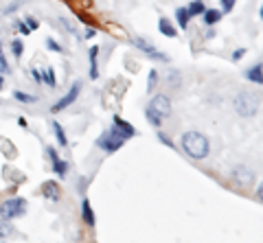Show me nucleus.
<instances>
[{"label":"nucleus","mask_w":263,"mask_h":243,"mask_svg":"<svg viewBox=\"0 0 263 243\" xmlns=\"http://www.w3.org/2000/svg\"><path fill=\"white\" fill-rule=\"evenodd\" d=\"M79 90H81V84H79V81H75V84L70 86V90L66 92V94L62 96V99L57 101V103L53 105V108H51L53 114H57V112H62L64 108H68V105L75 103V101H77V96H79Z\"/></svg>","instance_id":"4"},{"label":"nucleus","mask_w":263,"mask_h":243,"mask_svg":"<svg viewBox=\"0 0 263 243\" xmlns=\"http://www.w3.org/2000/svg\"><path fill=\"white\" fill-rule=\"evenodd\" d=\"M27 27L33 31V29H37V20L35 18H27Z\"/></svg>","instance_id":"32"},{"label":"nucleus","mask_w":263,"mask_h":243,"mask_svg":"<svg viewBox=\"0 0 263 243\" xmlns=\"http://www.w3.org/2000/svg\"><path fill=\"white\" fill-rule=\"evenodd\" d=\"M13 234V226L9 224V219H0V239H7V237H11Z\"/></svg>","instance_id":"19"},{"label":"nucleus","mask_w":263,"mask_h":243,"mask_svg":"<svg viewBox=\"0 0 263 243\" xmlns=\"http://www.w3.org/2000/svg\"><path fill=\"white\" fill-rule=\"evenodd\" d=\"M145 116H147V118H149V120H152V125H156V127H160V125H162V116H158V114H156V112H154V110H149V108H147V112H145Z\"/></svg>","instance_id":"22"},{"label":"nucleus","mask_w":263,"mask_h":243,"mask_svg":"<svg viewBox=\"0 0 263 243\" xmlns=\"http://www.w3.org/2000/svg\"><path fill=\"white\" fill-rule=\"evenodd\" d=\"M51 127H53V132H55V138H57V143L62 145V147H66V145H68V140H66V134H64V129H62V125L60 123H51Z\"/></svg>","instance_id":"18"},{"label":"nucleus","mask_w":263,"mask_h":243,"mask_svg":"<svg viewBox=\"0 0 263 243\" xmlns=\"http://www.w3.org/2000/svg\"><path fill=\"white\" fill-rule=\"evenodd\" d=\"M221 7H224V11H230L235 7V0H221Z\"/></svg>","instance_id":"29"},{"label":"nucleus","mask_w":263,"mask_h":243,"mask_svg":"<svg viewBox=\"0 0 263 243\" xmlns=\"http://www.w3.org/2000/svg\"><path fill=\"white\" fill-rule=\"evenodd\" d=\"M110 132H114L117 136H121V138L125 140V138H132V136L136 134V129L132 127V125L127 123V120H123L121 116L114 114V120H112V129H110Z\"/></svg>","instance_id":"6"},{"label":"nucleus","mask_w":263,"mask_h":243,"mask_svg":"<svg viewBox=\"0 0 263 243\" xmlns=\"http://www.w3.org/2000/svg\"><path fill=\"white\" fill-rule=\"evenodd\" d=\"M261 70H263V66H261V64H257V66H252L248 72H246V77H248L250 81H254L257 86H261V84H263V75H261Z\"/></svg>","instance_id":"14"},{"label":"nucleus","mask_w":263,"mask_h":243,"mask_svg":"<svg viewBox=\"0 0 263 243\" xmlns=\"http://www.w3.org/2000/svg\"><path fill=\"white\" fill-rule=\"evenodd\" d=\"M18 29H20L22 35H29V33H31V29L27 27V22H18Z\"/></svg>","instance_id":"28"},{"label":"nucleus","mask_w":263,"mask_h":243,"mask_svg":"<svg viewBox=\"0 0 263 243\" xmlns=\"http://www.w3.org/2000/svg\"><path fill=\"white\" fill-rule=\"evenodd\" d=\"M221 20V11L219 9H204V22L213 27V24H217Z\"/></svg>","instance_id":"15"},{"label":"nucleus","mask_w":263,"mask_h":243,"mask_svg":"<svg viewBox=\"0 0 263 243\" xmlns=\"http://www.w3.org/2000/svg\"><path fill=\"white\" fill-rule=\"evenodd\" d=\"M233 177H235V182H237V184L246 186V184H250V182H252L254 173L250 171V169H246V167H237L235 171H233Z\"/></svg>","instance_id":"10"},{"label":"nucleus","mask_w":263,"mask_h":243,"mask_svg":"<svg viewBox=\"0 0 263 243\" xmlns=\"http://www.w3.org/2000/svg\"><path fill=\"white\" fill-rule=\"evenodd\" d=\"M158 31L162 35H167V37H176V29H174V24H171L167 18H160L158 20Z\"/></svg>","instance_id":"13"},{"label":"nucleus","mask_w":263,"mask_h":243,"mask_svg":"<svg viewBox=\"0 0 263 243\" xmlns=\"http://www.w3.org/2000/svg\"><path fill=\"white\" fill-rule=\"evenodd\" d=\"M182 149L193 160H202L209 156V140L200 132H186L182 134Z\"/></svg>","instance_id":"1"},{"label":"nucleus","mask_w":263,"mask_h":243,"mask_svg":"<svg viewBox=\"0 0 263 243\" xmlns=\"http://www.w3.org/2000/svg\"><path fill=\"white\" fill-rule=\"evenodd\" d=\"M257 108H259V99L250 92H239L235 99V110L239 112L241 116H254L257 114Z\"/></svg>","instance_id":"3"},{"label":"nucleus","mask_w":263,"mask_h":243,"mask_svg":"<svg viewBox=\"0 0 263 243\" xmlns=\"http://www.w3.org/2000/svg\"><path fill=\"white\" fill-rule=\"evenodd\" d=\"M40 81H44L46 86L55 88V72H53V68H51V66H46L44 70H40Z\"/></svg>","instance_id":"17"},{"label":"nucleus","mask_w":263,"mask_h":243,"mask_svg":"<svg viewBox=\"0 0 263 243\" xmlns=\"http://www.w3.org/2000/svg\"><path fill=\"white\" fill-rule=\"evenodd\" d=\"M97 145H99V147H101L103 151L114 153L117 149H121V147H123V138H121V136H117L114 132H105V134L99 136Z\"/></svg>","instance_id":"5"},{"label":"nucleus","mask_w":263,"mask_h":243,"mask_svg":"<svg viewBox=\"0 0 263 243\" xmlns=\"http://www.w3.org/2000/svg\"><path fill=\"white\" fill-rule=\"evenodd\" d=\"M13 96L18 101H22V103H33V101H35V96H33V94H24V92H15Z\"/></svg>","instance_id":"24"},{"label":"nucleus","mask_w":263,"mask_h":243,"mask_svg":"<svg viewBox=\"0 0 263 243\" xmlns=\"http://www.w3.org/2000/svg\"><path fill=\"white\" fill-rule=\"evenodd\" d=\"M24 213H27V199L22 197H9L0 204V215L5 219H15V217H20Z\"/></svg>","instance_id":"2"},{"label":"nucleus","mask_w":263,"mask_h":243,"mask_svg":"<svg viewBox=\"0 0 263 243\" xmlns=\"http://www.w3.org/2000/svg\"><path fill=\"white\" fill-rule=\"evenodd\" d=\"M134 44L141 48L143 53H147L149 55V57H154V59H160V62H167V55H162L160 51H156V48L152 46V44H147L145 39H141V37H134Z\"/></svg>","instance_id":"8"},{"label":"nucleus","mask_w":263,"mask_h":243,"mask_svg":"<svg viewBox=\"0 0 263 243\" xmlns=\"http://www.w3.org/2000/svg\"><path fill=\"white\" fill-rule=\"evenodd\" d=\"M86 37H95V29H88L86 31Z\"/></svg>","instance_id":"33"},{"label":"nucleus","mask_w":263,"mask_h":243,"mask_svg":"<svg viewBox=\"0 0 263 243\" xmlns=\"http://www.w3.org/2000/svg\"><path fill=\"white\" fill-rule=\"evenodd\" d=\"M158 138H160V143H164V145H167V147H171V149H174V143H171V140H169V138H167V136H164L162 132L158 134Z\"/></svg>","instance_id":"30"},{"label":"nucleus","mask_w":263,"mask_h":243,"mask_svg":"<svg viewBox=\"0 0 263 243\" xmlns=\"http://www.w3.org/2000/svg\"><path fill=\"white\" fill-rule=\"evenodd\" d=\"M243 55H246V48H237V51L233 53V59H241Z\"/></svg>","instance_id":"31"},{"label":"nucleus","mask_w":263,"mask_h":243,"mask_svg":"<svg viewBox=\"0 0 263 243\" xmlns=\"http://www.w3.org/2000/svg\"><path fill=\"white\" fill-rule=\"evenodd\" d=\"M90 79H97L99 70H97V55H99V46H92L90 48Z\"/></svg>","instance_id":"16"},{"label":"nucleus","mask_w":263,"mask_h":243,"mask_svg":"<svg viewBox=\"0 0 263 243\" xmlns=\"http://www.w3.org/2000/svg\"><path fill=\"white\" fill-rule=\"evenodd\" d=\"M7 62H5V55H3V44H0V72H7Z\"/></svg>","instance_id":"27"},{"label":"nucleus","mask_w":263,"mask_h":243,"mask_svg":"<svg viewBox=\"0 0 263 243\" xmlns=\"http://www.w3.org/2000/svg\"><path fill=\"white\" fill-rule=\"evenodd\" d=\"M204 9H206V7H204L202 3H200V0H193V3H191V7H189V15H202L204 13Z\"/></svg>","instance_id":"21"},{"label":"nucleus","mask_w":263,"mask_h":243,"mask_svg":"<svg viewBox=\"0 0 263 243\" xmlns=\"http://www.w3.org/2000/svg\"><path fill=\"white\" fill-rule=\"evenodd\" d=\"M46 46L51 48V51H55V53H62V46L55 42V39H46Z\"/></svg>","instance_id":"26"},{"label":"nucleus","mask_w":263,"mask_h":243,"mask_svg":"<svg viewBox=\"0 0 263 243\" xmlns=\"http://www.w3.org/2000/svg\"><path fill=\"white\" fill-rule=\"evenodd\" d=\"M149 110H154L158 116H169L171 114V101L164 94H158V96H154L152 99Z\"/></svg>","instance_id":"7"},{"label":"nucleus","mask_w":263,"mask_h":243,"mask_svg":"<svg viewBox=\"0 0 263 243\" xmlns=\"http://www.w3.org/2000/svg\"><path fill=\"white\" fill-rule=\"evenodd\" d=\"M42 193H44V197L46 199H51V201H57L60 199V186H57V182H53V180H48V182H44L42 184Z\"/></svg>","instance_id":"11"},{"label":"nucleus","mask_w":263,"mask_h":243,"mask_svg":"<svg viewBox=\"0 0 263 243\" xmlns=\"http://www.w3.org/2000/svg\"><path fill=\"white\" fill-rule=\"evenodd\" d=\"M81 217H84L86 226H90V228H92V226H95V213H92V206H90L88 199L81 201Z\"/></svg>","instance_id":"12"},{"label":"nucleus","mask_w":263,"mask_h":243,"mask_svg":"<svg viewBox=\"0 0 263 243\" xmlns=\"http://www.w3.org/2000/svg\"><path fill=\"white\" fill-rule=\"evenodd\" d=\"M46 153H48V156H51V162H53V171L57 173V175H66V171H68V165H66V162L64 160H60V156H57V153H55V149H51V147H48L46 149Z\"/></svg>","instance_id":"9"},{"label":"nucleus","mask_w":263,"mask_h":243,"mask_svg":"<svg viewBox=\"0 0 263 243\" xmlns=\"http://www.w3.org/2000/svg\"><path fill=\"white\" fill-rule=\"evenodd\" d=\"M176 18H178V24H180V27L186 29V27H189V18H191V15H189L186 9H182V7H180V9L176 11Z\"/></svg>","instance_id":"20"},{"label":"nucleus","mask_w":263,"mask_h":243,"mask_svg":"<svg viewBox=\"0 0 263 243\" xmlns=\"http://www.w3.org/2000/svg\"><path fill=\"white\" fill-rule=\"evenodd\" d=\"M156 84H158V72L149 70V77H147V88H149V90H154Z\"/></svg>","instance_id":"23"},{"label":"nucleus","mask_w":263,"mask_h":243,"mask_svg":"<svg viewBox=\"0 0 263 243\" xmlns=\"http://www.w3.org/2000/svg\"><path fill=\"white\" fill-rule=\"evenodd\" d=\"M0 90H3V77H0Z\"/></svg>","instance_id":"34"},{"label":"nucleus","mask_w":263,"mask_h":243,"mask_svg":"<svg viewBox=\"0 0 263 243\" xmlns=\"http://www.w3.org/2000/svg\"><path fill=\"white\" fill-rule=\"evenodd\" d=\"M11 48H13V55H18V57H20V55H22V42H20V39H13Z\"/></svg>","instance_id":"25"}]
</instances>
